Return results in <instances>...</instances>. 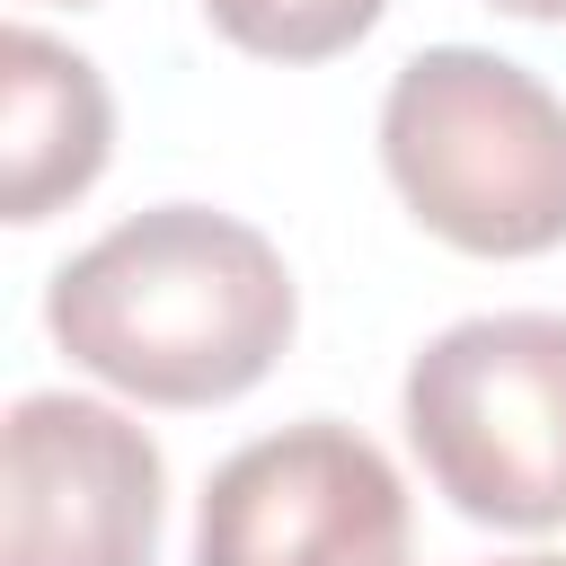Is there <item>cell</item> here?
Returning <instances> with one entry per match:
<instances>
[{
    "label": "cell",
    "instance_id": "6da1fadb",
    "mask_svg": "<svg viewBox=\"0 0 566 566\" xmlns=\"http://www.w3.org/2000/svg\"><path fill=\"white\" fill-rule=\"evenodd\" d=\"M44 327L80 371L142 407H230L283 363L301 292L283 248L239 212L150 203L53 274Z\"/></svg>",
    "mask_w": 566,
    "mask_h": 566
},
{
    "label": "cell",
    "instance_id": "7a4b0ae2",
    "mask_svg": "<svg viewBox=\"0 0 566 566\" xmlns=\"http://www.w3.org/2000/svg\"><path fill=\"white\" fill-rule=\"evenodd\" d=\"M380 168L460 256L566 248V97L486 44H424L398 62L380 97Z\"/></svg>",
    "mask_w": 566,
    "mask_h": 566
},
{
    "label": "cell",
    "instance_id": "3957f363",
    "mask_svg": "<svg viewBox=\"0 0 566 566\" xmlns=\"http://www.w3.org/2000/svg\"><path fill=\"white\" fill-rule=\"evenodd\" d=\"M407 442L486 531H566V310H486L407 363Z\"/></svg>",
    "mask_w": 566,
    "mask_h": 566
},
{
    "label": "cell",
    "instance_id": "277c9868",
    "mask_svg": "<svg viewBox=\"0 0 566 566\" xmlns=\"http://www.w3.org/2000/svg\"><path fill=\"white\" fill-rule=\"evenodd\" d=\"M195 566H407V486L336 416L256 433L203 486Z\"/></svg>",
    "mask_w": 566,
    "mask_h": 566
},
{
    "label": "cell",
    "instance_id": "5b68a950",
    "mask_svg": "<svg viewBox=\"0 0 566 566\" xmlns=\"http://www.w3.org/2000/svg\"><path fill=\"white\" fill-rule=\"evenodd\" d=\"M159 442L71 389H35L0 433V566H159Z\"/></svg>",
    "mask_w": 566,
    "mask_h": 566
},
{
    "label": "cell",
    "instance_id": "8992f818",
    "mask_svg": "<svg viewBox=\"0 0 566 566\" xmlns=\"http://www.w3.org/2000/svg\"><path fill=\"white\" fill-rule=\"evenodd\" d=\"M115 150V97L88 53L53 44L44 27L0 35V212L18 230L53 221L106 177Z\"/></svg>",
    "mask_w": 566,
    "mask_h": 566
},
{
    "label": "cell",
    "instance_id": "52a82bcc",
    "mask_svg": "<svg viewBox=\"0 0 566 566\" xmlns=\"http://www.w3.org/2000/svg\"><path fill=\"white\" fill-rule=\"evenodd\" d=\"M389 0H203V18L256 62H336L380 27Z\"/></svg>",
    "mask_w": 566,
    "mask_h": 566
},
{
    "label": "cell",
    "instance_id": "ba28073f",
    "mask_svg": "<svg viewBox=\"0 0 566 566\" xmlns=\"http://www.w3.org/2000/svg\"><path fill=\"white\" fill-rule=\"evenodd\" d=\"M486 9H504V18H566V0H486Z\"/></svg>",
    "mask_w": 566,
    "mask_h": 566
},
{
    "label": "cell",
    "instance_id": "9c48e42d",
    "mask_svg": "<svg viewBox=\"0 0 566 566\" xmlns=\"http://www.w3.org/2000/svg\"><path fill=\"white\" fill-rule=\"evenodd\" d=\"M495 566H566V557H495Z\"/></svg>",
    "mask_w": 566,
    "mask_h": 566
},
{
    "label": "cell",
    "instance_id": "30bf717a",
    "mask_svg": "<svg viewBox=\"0 0 566 566\" xmlns=\"http://www.w3.org/2000/svg\"><path fill=\"white\" fill-rule=\"evenodd\" d=\"M71 9H88V0H71Z\"/></svg>",
    "mask_w": 566,
    "mask_h": 566
}]
</instances>
